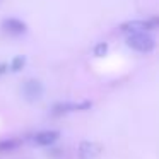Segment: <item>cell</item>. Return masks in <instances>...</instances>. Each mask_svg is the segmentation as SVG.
Here are the masks:
<instances>
[{
	"label": "cell",
	"instance_id": "3957f363",
	"mask_svg": "<svg viewBox=\"0 0 159 159\" xmlns=\"http://www.w3.org/2000/svg\"><path fill=\"white\" fill-rule=\"evenodd\" d=\"M2 31L9 36H22L28 33V24L17 17H7L2 21Z\"/></svg>",
	"mask_w": 159,
	"mask_h": 159
},
{
	"label": "cell",
	"instance_id": "5b68a950",
	"mask_svg": "<svg viewBox=\"0 0 159 159\" xmlns=\"http://www.w3.org/2000/svg\"><path fill=\"white\" fill-rule=\"evenodd\" d=\"M60 139V132L58 130H41L38 134H34L33 142L38 147H50V145L57 144Z\"/></svg>",
	"mask_w": 159,
	"mask_h": 159
},
{
	"label": "cell",
	"instance_id": "30bf717a",
	"mask_svg": "<svg viewBox=\"0 0 159 159\" xmlns=\"http://www.w3.org/2000/svg\"><path fill=\"white\" fill-rule=\"evenodd\" d=\"M108 53V43H98L94 46V57H104Z\"/></svg>",
	"mask_w": 159,
	"mask_h": 159
},
{
	"label": "cell",
	"instance_id": "8fae6325",
	"mask_svg": "<svg viewBox=\"0 0 159 159\" xmlns=\"http://www.w3.org/2000/svg\"><path fill=\"white\" fill-rule=\"evenodd\" d=\"M7 70H9V63L0 62V77H2V75H5V74H7Z\"/></svg>",
	"mask_w": 159,
	"mask_h": 159
},
{
	"label": "cell",
	"instance_id": "7c38bea8",
	"mask_svg": "<svg viewBox=\"0 0 159 159\" xmlns=\"http://www.w3.org/2000/svg\"><path fill=\"white\" fill-rule=\"evenodd\" d=\"M151 22H152V26H154V29H156V28L159 29V16H157V17H152Z\"/></svg>",
	"mask_w": 159,
	"mask_h": 159
},
{
	"label": "cell",
	"instance_id": "277c9868",
	"mask_svg": "<svg viewBox=\"0 0 159 159\" xmlns=\"http://www.w3.org/2000/svg\"><path fill=\"white\" fill-rule=\"evenodd\" d=\"M91 106H93L91 101H82V103H57V104H53L52 113L60 116V115H67V113H72V111H86Z\"/></svg>",
	"mask_w": 159,
	"mask_h": 159
},
{
	"label": "cell",
	"instance_id": "52a82bcc",
	"mask_svg": "<svg viewBox=\"0 0 159 159\" xmlns=\"http://www.w3.org/2000/svg\"><path fill=\"white\" fill-rule=\"evenodd\" d=\"M77 154H79L80 159H93L96 157L98 154H99V147H98L96 144H93V142H80L79 144V151H77Z\"/></svg>",
	"mask_w": 159,
	"mask_h": 159
},
{
	"label": "cell",
	"instance_id": "ba28073f",
	"mask_svg": "<svg viewBox=\"0 0 159 159\" xmlns=\"http://www.w3.org/2000/svg\"><path fill=\"white\" fill-rule=\"evenodd\" d=\"M19 147H21L19 139H4V140H0V152H12Z\"/></svg>",
	"mask_w": 159,
	"mask_h": 159
},
{
	"label": "cell",
	"instance_id": "8992f818",
	"mask_svg": "<svg viewBox=\"0 0 159 159\" xmlns=\"http://www.w3.org/2000/svg\"><path fill=\"white\" fill-rule=\"evenodd\" d=\"M151 29H154L151 19L149 21H142V19L140 21H128L120 26V31L125 33V34H134V33H144V31L149 33Z\"/></svg>",
	"mask_w": 159,
	"mask_h": 159
},
{
	"label": "cell",
	"instance_id": "9c48e42d",
	"mask_svg": "<svg viewBox=\"0 0 159 159\" xmlns=\"http://www.w3.org/2000/svg\"><path fill=\"white\" fill-rule=\"evenodd\" d=\"M26 63H28V58H26L24 55H17V57L12 58L11 63H9V70H11V72H21L26 67Z\"/></svg>",
	"mask_w": 159,
	"mask_h": 159
},
{
	"label": "cell",
	"instance_id": "6da1fadb",
	"mask_svg": "<svg viewBox=\"0 0 159 159\" xmlns=\"http://www.w3.org/2000/svg\"><path fill=\"white\" fill-rule=\"evenodd\" d=\"M127 46L139 53H151L156 46V41L147 31L144 33H134L127 36Z\"/></svg>",
	"mask_w": 159,
	"mask_h": 159
},
{
	"label": "cell",
	"instance_id": "7a4b0ae2",
	"mask_svg": "<svg viewBox=\"0 0 159 159\" xmlns=\"http://www.w3.org/2000/svg\"><path fill=\"white\" fill-rule=\"evenodd\" d=\"M21 91H22V96H24L26 101L36 103L38 99H41L43 93H45V87H43V84L38 79H28V80H24Z\"/></svg>",
	"mask_w": 159,
	"mask_h": 159
}]
</instances>
